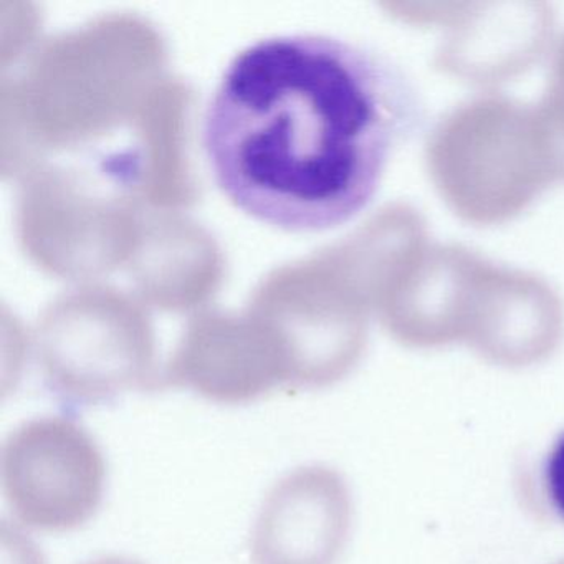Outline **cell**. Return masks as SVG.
<instances>
[{
  "mask_svg": "<svg viewBox=\"0 0 564 564\" xmlns=\"http://www.w3.org/2000/svg\"><path fill=\"white\" fill-rule=\"evenodd\" d=\"M415 123L414 88L384 55L335 35H273L227 65L200 143L237 209L316 234L369 206Z\"/></svg>",
  "mask_w": 564,
  "mask_h": 564,
  "instance_id": "cell-1",
  "label": "cell"
},
{
  "mask_svg": "<svg viewBox=\"0 0 564 564\" xmlns=\"http://www.w3.org/2000/svg\"><path fill=\"white\" fill-rule=\"evenodd\" d=\"M6 505L19 524L42 533H70L97 514L107 462L94 435L65 415L19 425L0 454Z\"/></svg>",
  "mask_w": 564,
  "mask_h": 564,
  "instance_id": "cell-2",
  "label": "cell"
},
{
  "mask_svg": "<svg viewBox=\"0 0 564 564\" xmlns=\"http://www.w3.org/2000/svg\"><path fill=\"white\" fill-rule=\"evenodd\" d=\"M349 495L332 468L306 465L280 478L257 514L252 564H335L349 530Z\"/></svg>",
  "mask_w": 564,
  "mask_h": 564,
  "instance_id": "cell-3",
  "label": "cell"
},
{
  "mask_svg": "<svg viewBox=\"0 0 564 564\" xmlns=\"http://www.w3.org/2000/svg\"><path fill=\"white\" fill-rule=\"evenodd\" d=\"M543 484L551 507L564 520V432L557 435L544 458Z\"/></svg>",
  "mask_w": 564,
  "mask_h": 564,
  "instance_id": "cell-4",
  "label": "cell"
},
{
  "mask_svg": "<svg viewBox=\"0 0 564 564\" xmlns=\"http://www.w3.org/2000/svg\"><path fill=\"white\" fill-rule=\"evenodd\" d=\"M84 564H143L140 560L130 556H121V554H105V556L94 557Z\"/></svg>",
  "mask_w": 564,
  "mask_h": 564,
  "instance_id": "cell-5",
  "label": "cell"
}]
</instances>
